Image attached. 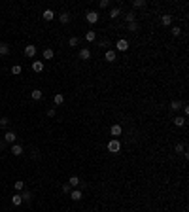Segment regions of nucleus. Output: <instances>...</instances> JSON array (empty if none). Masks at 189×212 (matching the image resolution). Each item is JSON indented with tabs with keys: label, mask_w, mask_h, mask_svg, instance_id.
<instances>
[{
	"label": "nucleus",
	"mask_w": 189,
	"mask_h": 212,
	"mask_svg": "<svg viewBox=\"0 0 189 212\" xmlns=\"http://www.w3.org/2000/svg\"><path fill=\"white\" fill-rule=\"evenodd\" d=\"M108 6H110V0H100V2H99V8H100V10L108 8Z\"/></svg>",
	"instance_id": "2f4dec72"
},
{
	"label": "nucleus",
	"mask_w": 189,
	"mask_h": 212,
	"mask_svg": "<svg viewBox=\"0 0 189 212\" xmlns=\"http://www.w3.org/2000/svg\"><path fill=\"white\" fill-rule=\"evenodd\" d=\"M174 125H176V127H184L185 125V116H176V117H174Z\"/></svg>",
	"instance_id": "6ab92c4d"
},
{
	"label": "nucleus",
	"mask_w": 189,
	"mask_h": 212,
	"mask_svg": "<svg viewBox=\"0 0 189 212\" xmlns=\"http://www.w3.org/2000/svg\"><path fill=\"white\" fill-rule=\"evenodd\" d=\"M30 97L34 98V101H42V97H44V93H42V89H32Z\"/></svg>",
	"instance_id": "a211bd4d"
},
{
	"label": "nucleus",
	"mask_w": 189,
	"mask_h": 212,
	"mask_svg": "<svg viewBox=\"0 0 189 212\" xmlns=\"http://www.w3.org/2000/svg\"><path fill=\"white\" fill-rule=\"evenodd\" d=\"M181 104H184L181 101H172V102H170V110H172V112H178V110L181 108Z\"/></svg>",
	"instance_id": "b1692460"
},
{
	"label": "nucleus",
	"mask_w": 189,
	"mask_h": 212,
	"mask_svg": "<svg viewBox=\"0 0 189 212\" xmlns=\"http://www.w3.org/2000/svg\"><path fill=\"white\" fill-rule=\"evenodd\" d=\"M127 29H129V32H138V23H136V21H134V23H129Z\"/></svg>",
	"instance_id": "bb28decb"
},
{
	"label": "nucleus",
	"mask_w": 189,
	"mask_h": 212,
	"mask_svg": "<svg viewBox=\"0 0 189 212\" xmlns=\"http://www.w3.org/2000/svg\"><path fill=\"white\" fill-rule=\"evenodd\" d=\"M72 191V188H70V184H65V186H62V193H70Z\"/></svg>",
	"instance_id": "c9c22d12"
},
{
	"label": "nucleus",
	"mask_w": 189,
	"mask_h": 212,
	"mask_svg": "<svg viewBox=\"0 0 189 212\" xmlns=\"http://www.w3.org/2000/svg\"><path fill=\"white\" fill-rule=\"evenodd\" d=\"M176 152L184 153V152H185V144H181V142H180V144H176Z\"/></svg>",
	"instance_id": "f704fd0d"
},
{
	"label": "nucleus",
	"mask_w": 189,
	"mask_h": 212,
	"mask_svg": "<svg viewBox=\"0 0 189 212\" xmlns=\"http://www.w3.org/2000/svg\"><path fill=\"white\" fill-rule=\"evenodd\" d=\"M25 55H27V57H29V59H32L34 57V55H36V46H25Z\"/></svg>",
	"instance_id": "6e6552de"
},
{
	"label": "nucleus",
	"mask_w": 189,
	"mask_h": 212,
	"mask_svg": "<svg viewBox=\"0 0 189 212\" xmlns=\"http://www.w3.org/2000/svg\"><path fill=\"white\" fill-rule=\"evenodd\" d=\"M21 197H23V201L29 203V201L32 199V193H30V191H23V193H21Z\"/></svg>",
	"instance_id": "c756f323"
},
{
	"label": "nucleus",
	"mask_w": 189,
	"mask_h": 212,
	"mask_svg": "<svg viewBox=\"0 0 189 212\" xmlns=\"http://www.w3.org/2000/svg\"><path fill=\"white\" fill-rule=\"evenodd\" d=\"M161 25H163V27H170L172 25V15H169V13L161 15Z\"/></svg>",
	"instance_id": "1a4fd4ad"
},
{
	"label": "nucleus",
	"mask_w": 189,
	"mask_h": 212,
	"mask_svg": "<svg viewBox=\"0 0 189 212\" xmlns=\"http://www.w3.org/2000/svg\"><path fill=\"white\" fill-rule=\"evenodd\" d=\"M6 125H10V117H2V119H0V127H6Z\"/></svg>",
	"instance_id": "72a5a7b5"
},
{
	"label": "nucleus",
	"mask_w": 189,
	"mask_h": 212,
	"mask_svg": "<svg viewBox=\"0 0 189 212\" xmlns=\"http://www.w3.org/2000/svg\"><path fill=\"white\" fill-rule=\"evenodd\" d=\"M170 32H172V36H180V34H181V29H180V27H172Z\"/></svg>",
	"instance_id": "7c9ffc66"
},
{
	"label": "nucleus",
	"mask_w": 189,
	"mask_h": 212,
	"mask_svg": "<svg viewBox=\"0 0 189 212\" xmlns=\"http://www.w3.org/2000/svg\"><path fill=\"white\" fill-rule=\"evenodd\" d=\"M32 70L34 72H42V70H44V61H34L32 63Z\"/></svg>",
	"instance_id": "dca6fc26"
},
{
	"label": "nucleus",
	"mask_w": 189,
	"mask_h": 212,
	"mask_svg": "<svg viewBox=\"0 0 189 212\" xmlns=\"http://www.w3.org/2000/svg\"><path fill=\"white\" fill-rule=\"evenodd\" d=\"M119 15H121V8H112V10H110V13H108V17H110V19H117Z\"/></svg>",
	"instance_id": "2eb2a0df"
},
{
	"label": "nucleus",
	"mask_w": 189,
	"mask_h": 212,
	"mask_svg": "<svg viewBox=\"0 0 189 212\" xmlns=\"http://www.w3.org/2000/svg\"><path fill=\"white\" fill-rule=\"evenodd\" d=\"M115 47H117V51H127V49H129V42L125 38H119V40H117V44H115Z\"/></svg>",
	"instance_id": "39448f33"
},
{
	"label": "nucleus",
	"mask_w": 189,
	"mask_h": 212,
	"mask_svg": "<svg viewBox=\"0 0 189 212\" xmlns=\"http://www.w3.org/2000/svg\"><path fill=\"white\" fill-rule=\"evenodd\" d=\"M15 140H17V135H15L13 131H8V133L4 135V142H6V144H13Z\"/></svg>",
	"instance_id": "423d86ee"
},
{
	"label": "nucleus",
	"mask_w": 189,
	"mask_h": 212,
	"mask_svg": "<svg viewBox=\"0 0 189 212\" xmlns=\"http://www.w3.org/2000/svg\"><path fill=\"white\" fill-rule=\"evenodd\" d=\"M108 152L112 153H119L121 152V142H119V138H112L110 142H108Z\"/></svg>",
	"instance_id": "f257e3e1"
},
{
	"label": "nucleus",
	"mask_w": 189,
	"mask_h": 212,
	"mask_svg": "<svg viewBox=\"0 0 189 212\" xmlns=\"http://www.w3.org/2000/svg\"><path fill=\"white\" fill-rule=\"evenodd\" d=\"M6 146H8V144H6V142H4V140H0V150H4V148H6Z\"/></svg>",
	"instance_id": "ea45409f"
},
{
	"label": "nucleus",
	"mask_w": 189,
	"mask_h": 212,
	"mask_svg": "<svg viewBox=\"0 0 189 212\" xmlns=\"http://www.w3.org/2000/svg\"><path fill=\"white\" fill-rule=\"evenodd\" d=\"M125 21H127V25H129V23H134V21H136V13H134V11L125 13Z\"/></svg>",
	"instance_id": "aec40b11"
},
{
	"label": "nucleus",
	"mask_w": 189,
	"mask_h": 212,
	"mask_svg": "<svg viewBox=\"0 0 189 212\" xmlns=\"http://www.w3.org/2000/svg\"><path fill=\"white\" fill-rule=\"evenodd\" d=\"M53 102H55V106H61L62 102H65V97H62L61 93H57V95L53 97Z\"/></svg>",
	"instance_id": "393cba45"
},
{
	"label": "nucleus",
	"mask_w": 189,
	"mask_h": 212,
	"mask_svg": "<svg viewBox=\"0 0 189 212\" xmlns=\"http://www.w3.org/2000/svg\"><path fill=\"white\" fill-rule=\"evenodd\" d=\"M78 57H80L81 61H89V59H91V49H89V47H81L80 53H78Z\"/></svg>",
	"instance_id": "20e7f679"
},
{
	"label": "nucleus",
	"mask_w": 189,
	"mask_h": 212,
	"mask_svg": "<svg viewBox=\"0 0 189 212\" xmlns=\"http://www.w3.org/2000/svg\"><path fill=\"white\" fill-rule=\"evenodd\" d=\"M99 11H87V15H85V19H87V23L89 25H95L96 21H99Z\"/></svg>",
	"instance_id": "f03ea898"
},
{
	"label": "nucleus",
	"mask_w": 189,
	"mask_h": 212,
	"mask_svg": "<svg viewBox=\"0 0 189 212\" xmlns=\"http://www.w3.org/2000/svg\"><path fill=\"white\" fill-rule=\"evenodd\" d=\"M104 59H106L108 63H114V61L117 59V51H115V49H108L106 55H104Z\"/></svg>",
	"instance_id": "0eeeda50"
},
{
	"label": "nucleus",
	"mask_w": 189,
	"mask_h": 212,
	"mask_svg": "<svg viewBox=\"0 0 189 212\" xmlns=\"http://www.w3.org/2000/svg\"><path fill=\"white\" fill-rule=\"evenodd\" d=\"M68 184H70V188H76V186H80V184H81V180L78 178V176H70Z\"/></svg>",
	"instance_id": "5701e85b"
},
{
	"label": "nucleus",
	"mask_w": 189,
	"mask_h": 212,
	"mask_svg": "<svg viewBox=\"0 0 189 212\" xmlns=\"http://www.w3.org/2000/svg\"><path fill=\"white\" fill-rule=\"evenodd\" d=\"M42 17H44L46 21H53V19H55V11H53V10H44Z\"/></svg>",
	"instance_id": "4468645a"
},
{
	"label": "nucleus",
	"mask_w": 189,
	"mask_h": 212,
	"mask_svg": "<svg viewBox=\"0 0 189 212\" xmlns=\"http://www.w3.org/2000/svg\"><path fill=\"white\" fill-rule=\"evenodd\" d=\"M53 55H55V53H53V49H51V47H46V49H44V51H42V57H44L46 61H49V59H53Z\"/></svg>",
	"instance_id": "f8f14e48"
},
{
	"label": "nucleus",
	"mask_w": 189,
	"mask_h": 212,
	"mask_svg": "<svg viewBox=\"0 0 189 212\" xmlns=\"http://www.w3.org/2000/svg\"><path fill=\"white\" fill-rule=\"evenodd\" d=\"M181 110H184V114H185V116L189 114V106H187V104H181Z\"/></svg>",
	"instance_id": "4c0bfd02"
},
{
	"label": "nucleus",
	"mask_w": 189,
	"mask_h": 212,
	"mask_svg": "<svg viewBox=\"0 0 189 212\" xmlns=\"http://www.w3.org/2000/svg\"><path fill=\"white\" fill-rule=\"evenodd\" d=\"M21 203H23V197H21V193H15V195L11 197V204H13V207H19Z\"/></svg>",
	"instance_id": "f3484780"
},
{
	"label": "nucleus",
	"mask_w": 189,
	"mask_h": 212,
	"mask_svg": "<svg viewBox=\"0 0 189 212\" xmlns=\"http://www.w3.org/2000/svg\"><path fill=\"white\" fill-rule=\"evenodd\" d=\"M23 146H21V144H11V153L13 155H23Z\"/></svg>",
	"instance_id": "9b49d317"
},
{
	"label": "nucleus",
	"mask_w": 189,
	"mask_h": 212,
	"mask_svg": "<svg viewBox=\"0 0 189 212\" xmlns=\"http://www.w3.org/2000/svg\"><path fill=\"white\" fill-rule=\"evenodd\" d=\"M68 44H70V46H72V47H76V46H78V44H80V38H78V36H72V38H70V40H68Z\"/></svg>",
	"instance_id": "c85d7f7f"
},
{
	"label": "nucleus",
	"mask_w": 189,
	"mask_h": 212,
	"mask_svg": "<svg viewBox=\"0 0 189 212\" xmlns=\"http://www.w3.org/2000/svg\"><path fill=\"white\" fill-rule=\"evenodd\" d=\"M110 133H112V137L117 138V137H121V133H123V127L119 123H115V125H112L110 127Z\"/></svg>",
	"instance_id": "7ed1b4c3"
},
{
	"label": "nucleus",
	"mask_w": 189,
	"mask_h": 212,
	"mask_svg": "<svg viewBox=\"0 0 189 212\" xmlns=\"http://www.w3.org/2000/svg\"><path fill=\"white\" fill-rule=\"evenodd\" d=\"M85 40L89 42V44H91V42H95V40H96V32H95V31H87V32H85Z\"/></svg>",
	"instance_id": "4be33fe9"
},
{
	"label": "nucleus",
	"mask_w": 189,
	"mask_h": 212,
	"mask_svg": "<svg viewBox=\"0 0 189 212\" xmlns=\"http://www.w3.org/2000/svg\"><path fill=\"white\" fill-rule=\"evenodd\" d=\"M108 46H110L108 40H102V42H100V47H108Z\"/></svg>",
	"instance_id": "58836bf2"
},
{
	"label": "nucleus",
	"mask_w": 189,
	"mask_h": 212,
	"mask_svg": "<svg viewBox=\"0 0 189 212\" xmlns=\"http://www.w3.org/2000/svg\"><path fill=\"white\" fill-rule=\"evenodd\" d=\"M55 114H57V112H55V108H49V110H47V117H55Z\"/></svg>",
	"instance_id": "e433bc0d"
},
{
	"label": "nucleus",
	"mask_w": 189,
	"mask_h": 212,
	"mask_svg": "<svg viewBox=\"0 0 189 212\" xmlns=\"http://www.w3.org/2000/svg\"><path fill=\"white\" fill-rule=\"evenodd\" d=\"M146 4H148L146 0H132V8H144Z\"/></svg>",
	"instance_id": "a878e982"
},
{
	"label": "nucleus",
	"mask_w": 189,
	"mask_h": 212,
	"mask_svg": "<svg viewBox=\"0 0 189 212\" xmlns=\"http://www.w3.org/2000/svg\"><path fill=\"white\" fill-rule=\"evenodd\" d=\"M13 188H15L17 191H21V189H25V182L23 180H17L15 184H13Z\"/></svg>",
	"instance_id": "cd10ccee"
},
{
	"label": "nucleus",
	"mask_w": 189,
	"mask_h": 212,
	"mask_svg": "<svg viewBox=\"0 0 189 212\" xmlns=\"http://www.w3.org/2000/svg\"><path fill=\"white\" fill-rule=\"evenodd\" d=\"M59 21H61L62 25H68V23H70V13H68V11L59 13Z\"/></svg>",
	"instance_id": "9d476101"
},
{
	"label": "nucleus",
	"mask_w": 189,
	"mask_h": 212,
	"mask_svg": "<svg viewBox=\"0 0 189 212\" xmlns=\"http://www.w3.org/2000/svg\"><path fill=\"white\" fill-rule=\"evenodd\" d=\"M81 189H72V191H70V199H72V201H80L81 199Z\"/></svg>",
	"instance_id": "ddd939ff"
},
{
	"label": "nucleus",
	"mask_w": 189,
	"mask_h": 212,
	"mask_svg": "<svg viewBox=\"0 0 189 212\" xmlns=\"http://www.w3.org/2000/svg\"><path fill=\"white\" fill-rule=\"evenodd\" d=\"M0 55H2V57H6V55H10V46L8 44H0Z\"/></svg>",
	"instance_id": "412c9836"
},
{
	"label": "nucleus",
	"mask_w": 189,
	"mask_h": 212,
	"mask_svg": "<svg viewBox=\"0 0 189 212\" xmlns=\"http://www.w3.org/2000/svg\"><path fill=\"white\" fill-rule=\"evenodd\" d=\"M11 74H15V76L21 74V66H19V65H13V66H11Z\"/></svg>",
	"instance_id": "473e14b6"
}]
</instances>
